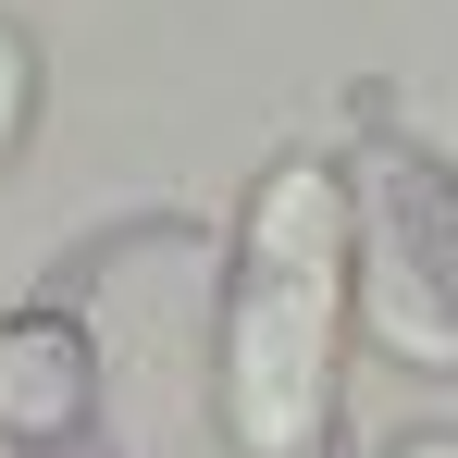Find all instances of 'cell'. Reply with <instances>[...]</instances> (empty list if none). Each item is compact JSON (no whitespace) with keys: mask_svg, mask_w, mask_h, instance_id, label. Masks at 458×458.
<instances>
[{"mask_svg":"<svg viewBox=\"0 0 458 458\" xmlns=\"http://www.w3.org/2000/svg\"><path fill=\"white\" fill-rule=\"evenodd\" d=\"M335 310H347V186L322 161H273L248 199L224 310V434L235 458H310L335 421Z\"/></svg>","mask_w":458,"mask_h":458,"instance_id":"6da1fadb","label":"cell"},{"mask_svg":"<svg viewBox=\"0 0 458 458\" xmlns=\"http://www.w3.org/2000/svg\"><path fill=\"white\" fill-rule=\"evenodd\" d=\"M372 322L409 360H458V186L434 161H384L372 186Z\"/></svg>","mask_w":458,"mask_h":458,"instance_id":"7a4b0ae2","label":"cell"},{"mask_svg":"<svg viewBox=\"0 0 458 458\" xmlns=\"http://www.w3.org/2000/svg\"><path fill=\"white\" fill-rule=\"evenodd\" d=\"M75 409H87V347H75V322H13V335H0V434L50 446Z\"/></svg>","mask_w":458,"mask_h":458,"instance_id":"3957f363","label":"cell"},{"mask_svg":"<svg viewBox=\"0 0 458 458\" xmlns=\"http://www.w3.org/2000/svg\"><path fill=\"white\" fill-rule=\"evenodd\" d=\"M25 87H38V63H25V38L0 25V149L25 137Z\"/></svg>","mask_w":458,"mask_h":458,"instance_id":"277c9868","label":"cell"},{"mask_svg":"<svg viewBox=\"0 0 458 458\" xmlns=\"http://www.w3.org/2000/svg\"><path fill=\"white\" fill-rule=\"evenodd\" d=\"M396 458H458V434H409V446H396Z\"/></svg>","mask_w":458,"mask_h":458,"instance_id":"5b68a950","label":"cell"}]
</instances>
